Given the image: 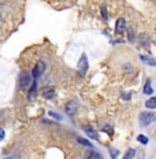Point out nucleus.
Listing matches in <instances>:
<instances>
[{
    "label": "nucleus",
    "mask_w": 156,
    "mask_h": 159,
    "mask_svg": "<svg viewBox=\"0 0 156 159\" xmlns=\"http://www.w3.org/2000/svg\"><path fill=\"white\" fill-rule=\"evenodd\" d=\"M77 110H78V102H75V100H70L65 106V111H66V114H67L69 117H73Z\"/></svg>",
    "instance_id": "obj_3"
},
{
    "label": "nucleus",
    "mask_w": 156,
    "mask_h": 159,
    "mask_svg": "<svg viewBox=\"0 0 156 159\" xmlns=\"http://www.w3.org/2000/svg\"><path fill=\"white\" fill-rule=\"evenodd\" d=\"M155 119H156V112H151V111L141 112L140 117H138V121H140L141 126H148V125L154 124Z\"/></svg>",
    "instance_id": "obj_1"
},
{
    "label": "nucleus",
    "mask_w": 156,
    "mask_h": 159,
    "mask_svg": "<svg viewBox=\"0 0 156 159\" xmlns=\"http://www.w3.org/2000/svg\"><path fill=\"white\" fill-rule=\"evenodd\" d=\"M45 71V63L40 59V61L36 63L34 66V69H33V80H36V78H38L40 75L42 74V73Z\"/></svg>",
    "instance_id": "obj_4"
},
{
    "label": "nucleus",
    "mask_w": 156,
    "mask_h": 159,
    "mask_svg": "<svg viewBox=\"0 0 156 159\" xmlns=\"http://www.w3.org/2000/svg\"><path fill=\"white\" fill-rule=\"evenodd\" d=\"M144 92L145 95H152V92H154V89H152L151 87V80H147V82H145V85H144Z\"/></svg>",
    "instance_id": "obj_13"
},
{
    "label": "nucleus",
    "mask_w": 156,
    "mask_h": 159,
    "mask_svg": "<svg viewBox=\"0 0 156 159\" xmlns=\"http://www.w3.org/2000/svg\"><path fill=\"white\" fill-rule=\"evenodd\" d=\"M49 115H51L52 118L58 119V121H60V119H62V117H60V115H58V114H56V112H54V111H49Z\"/></svg>",
    "instance_id": "obj_19"
},
{
    "label": "nucleus",
    "mask_w": 156,
    "mask_h": 159,
    "mask_svg": "<svg viewBox=\"0 0 156 159\" xmlns=\"http://www.w3.org/2000/svg\"><path fill=\"white\" fill-rule=\"evenodd\" d=\"M84 132L86 134L89 136L91 139H95V140H99V134H97V132L95 130L92 126H89V125H86V126H84Z\"/></svg>",
    "instance_id": "obj_8"
},
{
    "label": "nucleus",
    "mask_w": 156,
    "mask_h": 159,
    "mask_svg": "<svg viewBox=\"0 0 156 159\" xmlns=\"http://www.w3.org/2000/svg\"><path fill=\"white\" fill-rule=\"evenodd\" d=\"M137 140L138 141H140V143L141 144H148V137H145V136H142V134H140V136H138V137H137Z\"/></svg>",
    "instance_id": "obj_18"
},
{
    "label": "nucleus",
    "mask_w": 156,
    "mask_h": 159,
    "mask_svg": "<svg viewBox=\"0 0 156 159\" xmlns=\"http://www.w3.org/2000/svg\"><path fill=\"white\" fill-rule=\"evenodd\" d=\"M88 67H89V65H88V58H86L85 54H82L81 58H79V61H78V70H79V74H81V75H85L86 71H88Z\"/></svg>",
    "instance_id": "obj_2"
},
{
    "label": "nucleus",
    "mask_w": 156,
    "mask_h": 159,
    "mask_svg": "<svg viewBox=\"0 0 156 159\" xmlns=\"http://www.w3.org/2000/svg\"><path fill=\"white\" fill-rule=\"evenodd\" d=\"M144 155H145V152L144 151H138V159H144Z\"/></svg>",
    "instance_id": "obj_23"
},
{
    "label": "nucleus",
    "mask_w": 156,
    "mask_h": 159,
    "mask_svg": "<svg viewBox=\"0 0 156 159\" xmlns=\"http://www.w3.org/2000/svg\"><path fill=\"white\" fill-rule=\"evenodd\" d=\"M134 157H136V151L133 150V148H129V150L126 151V154H125L123 159H133Z\"/></svg>",
    "instance_id": "obj_15"
},
{
    "label": "nucleus",
    "mask_w": 156,
    "mask_h": 159,
    "mask_svg": "<svg viewBox=\"0 0 156 159\" xmlns=\"http://www.w3.org/2000/svg\"><path fill=\"white\" fill-rule=\"evenodd\" d=\"M85 159H103V158H101V155L99 154V152L91 150V151H88L85 154Z\"/></svg>",
    "instance_id": "obj_10"
},
{
    "label": "nucleus",
    "mask_w": 156,
    "mask_h": 159,
    "mask_svg": "<svg viewBox=\"0 0 156 159\" xmlns=\"http://www.w3.org/2000/svg\"><path fill=\"white\" fill-rule=\"evenodd\" d=\"M4 136H6V132H4V129H2L0 128V141L4 139Z\"/></svg>",
    "instance_id": "obj_22"
},
{
    "label": "nucleus",
    "mask_w": 156,
    "mask_h": 159,
    "mask_svg": "<svg viewBox=\"0 0 156 159\" xmlns=\"http://www.w3.org/2000/svg\"><path fill=\"white\" fill-rule=\"evenodd\" d=\"M122 98H123V99H126V100H129V99H130V95H129V93H123V95H122Z\"/></svg>",
    "instance_id": "obj_24"
},
{
    "label": "nucleus",
    "mask_w": 156,
    "mask_h": 159,
    "mask_svg": "<svg viewBox=\"0 0 156 159\" xmlns=\"http://www.w3.org/2000/svg\"><path fill=\"white\" fill-rule=\"evenodd\" d=\"M126 29V22L123 18H118L117 19V24H115V32L118 33V34H122V33L125 32Z\"/></svg>",
    "instance_id": "obj_7"
},
{
    "label": "nucleus",
    "mask_w": 156,
    "mask_h": 159,
    "mask_svg": "<svg viewBox=\"0 0 156 159\" xmlns=\"http://www.w3.org/2000/svg\"><path fill=\"white\" fill-rule=\"evenodd\" d=\"M140 43H141V47L142 48H148L149 41H148V36L145 34V33H142V34L140 36Z\"/></svg>",
    "instance_id": "obj_12"
},
{
    "label": "nucleus",
    "mask_w": 156,
    "mask_h": 159,
    "mask_svg": "<svg viewBox=\"0 0 156 159\" xmlns=\"http://www.w3.org/2000/svg\"><path fill=\"white\" fill-rule=\"evenodd\" d=\"M0 21H2V15H0Z\"/></svg>",
    "instance_id": "obj_26"
},
{
    "label": "nucleus",
    "mask_w": 156,
    "mask_h": 159,
    "mask_svg": "<svg viewBox=\"0 0 156 159\" xmlns=\"http://www.w3.org/2000/svg\"><path fill=\"white\" fill-rule=\"evenodd\" d=\"M109 154H111V159H117L119 155V151L114 150V148H109Z\"/></svg>",
    "instance_id": "obj_17"
},
{
    "label": "nucleus",
    "mask_w": 156,
    "mask_h": 159,
    "mask_svg": "<svg viewBox=\"0 0 156 159\" xmlns=\"http://www.w3.org/2000/svg\"><path fill=\"white\" fill-rule=\"evenodd\" d=\"M140 59L148 66H156V59H154L151 55H140Z\"/></svg>",
    "instance_id": "obj_9"
},
{
    "label": "nucleus",
    "mask_w": 156,
    "mask_h": 159,
    "mask_svg": "<svg viewBox=\"0 0 156 159\" xmlns=\"http://www.w3.org/2000/svg\"><path fill=\"white\" fill-rule=\"evenodd\" d=\"M6 159H16V158H14V157H10V158H6Z\"/></svg>",
    "instance_id": "obj_25"
},
{
    "label": "nucleus",
    "mask_w": 156,
    "mask_h": 159,
    "mask_svg": "<svg viewBox=\"0 0 156 159\" xmlns=\"http://www.w3.org/2000/svg\"><path fill=\"white\" fill-rule=\"evenodd\" d=\"M103 132H107L108 134H114V128H112L111 125H105V126L103 128Z\"/></svg>",
    "instance_id": "obj_16"
},
{
    "label": "nucleus",
    "mask_w": 156,
    "mask_h": 159,
    "mask_svg": "<svg viewBox=\"0 0 156 159\" xmlns=\"http://www.w3.org/2000/svg\"><path fill=\"white\" fill-rule=\"evenodd\" d=\"M101 15H103V18H104L105 21H107V19H108V15H107V10H105V7H103V8H101Z\"/></svg>",
    "instance_id": "obj_21"
},
{
    "label": "nucleus",
    "mask_w": 156,
    "mask_h": 159,
    "mask_svg": "<svg viewBox=\"0 0 156 159\" xmlns=\"http://www.w3.org/2000/svg\"><path fill=\"white\" fill-rule=\"evenodd\" d=\"M127 32H129V41L133 43V41H134V36H133V30H131L130 28H129V29H127Z\"/></svg>",
    "instance_id": "obj_20"
},
{
    "label": "nucleus",
    "mask_w": 156,
    "mask_h": 159,
    "mask_svg": "<svg viewBox=\"0 0 156 159\" xmlns=\"http://www.w3.org/2000/svg\"><path fill=\"white\" fill-rule=\"evenodd\" d=\"M145 107L149 108V110H154V108H156V98L148 99V100L145 102Z\"/></svg>",
    "instance_id": "obj_11"
},
{
    "label": "nucleus",
    "mask_w": 156,
    "mask_h": 159,
    "mask_svg": "<svg viewBox=\"0 0 156 159\" xmlns=\"http://www.w3.org/2000/svg\"><path fill=\"white\" fill-rule=\"evenodd\" d=\"M41 93H42V98L45 99H52L55 96V88L54 87H44L41 89Z\"/></svg>",
    "instance_id": "obj_6"
},
{
    "label": "nucleus",
    "mask_w": 156,
    "mask_h": 159,
    "mask_svg": "<svg viewBox=\"0 0 156 159\" xmlns=\"http://www.w3.org/2000/svg\"><path fill=\"white\" fill-rule=\"evenodd\" d=\"M30 84H32V75L28 74V73L21 74V80H19V87H21V89H26Z\"/></svg>",
    "instance_id": "obj_5"
},
{
    "label": "nucleus",
    "mask_w": 156,
    "mask_h": 159,
    "mask_svg": "<svg viewBox=\"0 0 156 159\" xmlns=\"http://www.w3.org/2000/svg\"><path fill=\"white\" fill-rule=\"evenodd\" d=\"M77 141L81 145H84V147H88V148H91L92 147V144H91V141H88L86 139H84V137H77Z\"/></svg>",
    "instance_id": "obj_14"
}]
</instances>
